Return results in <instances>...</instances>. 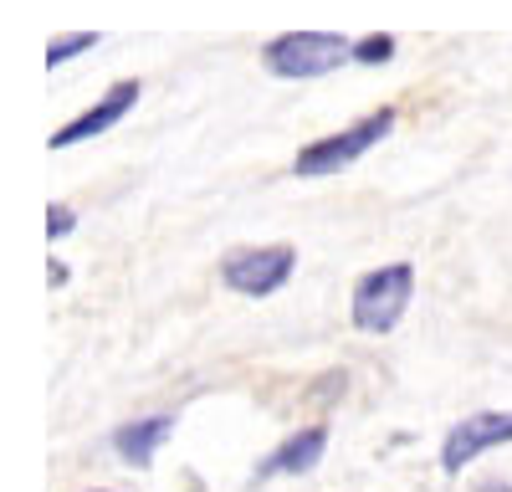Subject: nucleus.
<instances>
[{
  "label": "nucleus",
  "instance_id": "nucleus-1",
  "mask_svg": "<svg viewBox=\"0 0 512 492\" xmlns=\"http://www.w3.org/2000/svg\"><path fill=\"white\" fill-rule=\"evenodd\" d=\"M395 123H400V113H395L390 103L374 108V113H364V118H354L349 129L323 134V139H313V144L297 149L292 175H297V180H328V175H338V170H349V164H359L374 144H384V139L395 134Z\"/></svg>",
  "mask_w": 512,
  "mask_h": 492
},
{
  "label": "nucleus",
  "instance_id": "nucleus-2",
  "mask_svg": "<svg viewBox=\"0 0 512 492\" xmlns=\"http://www.w3.org/2000/svg\"><path fill=\"white\" fill-rule=\"evenodd\" d=\"M354 62V41L344 31H282L262 47V72L282 82H313Z\"/></svg>",
  "mask_w": 512,
  "mask_h": 492
},
{
  "label": "nucleus",
  "instance_id": "nucleus-3",
  "mask_svg": "<svg viewBox=\"0 0 512 492\" xmlns=\"http://www.w3.org/2000/svg\"><path fill=\"white\" fill-rule=\"evenodd\" d=\"M415 303V262H384L354 282L349 318L359 334H390Z\"/></svg>",
  "mask_w": 512,
  "mask_h": 492
},
{
  "label": "nucleus",
  "instance_id": "nucleus-4",
  "mask_svg": "<svg viewBox=\"0 0 512 492\" xmlns=\"http://www.w3.org/2000/svg\"><path fill=\"white\" fill-rule=\"evenodd\" d=\"M297 272V246L267 241V246H236L221 257V282L241 298H272Z\"/></svg>",
  "mask_w": 512,
  "mask_h": 492
},
{
  "label": "nucleus",
  "instance_id": "nucleus-5",
  "mask_svg": "<svg viewBox=\"0 0 512 492\" xmlns=\"http://www.w3.org/2000/svg\"><path fill=\"white\" fill-rule=\"evenodd\" d=\"M512 441V410H472V416H461L446 441H441V467L456 477L466 462H477L482 451L492 446H507Z\"/></svg>",
  "mask_w": 512,
  "mask_h": 492
},
{
  "label": "nucleus",
  "instance_id": "nucleus-6",
  "mask_svg": "<svg viewBox=\"0 0 512 492\" xmlns=\"http://www.w3.org/2000/svg\"><path fill=\"white\" fill-rule=\"evenodd\" d=\"M139 93H144V82H139V77H118V82H113V88H108L88 113H77L72 123H62V129L52 134V149H72V144H88V139L108 134L113 123H123L128 113H134Z\"/></svg>",
  "mask_w": 512,
  "mask_h": 492
},
{
  "label": "nucleus",
  "instance_id": "nucleus-7",
  "mask_svg": "<svg viewBox=\"0 0 512 492\" xmlns=\"http://www.w3.org/2000/svg\"><path fill=\"white\" fill-rule=\"evenodd\" d=\"M323 451H328V426H303V431H292L277 451H267L262 462H256V482H267V477H303L323 462Z\"/></svg>",
  "mask_w": 512,
  "mask_h": 492
},
{
  "label": "nucleus",
  "instance_id": "nucleus-8",
  "mask_svg": "<svg viewBox=\"0 0 512 492\" xmlns=\"http://www.w3.org/2000/svg\"><path fill=\"white\" fill-rule=\"evenodd\" d=\"M175 436V410H159V416H139V421H123L113 431V451L128 467H149L154 451Z\"/></svg>",
  "mask_w": 512,
  "mask_h": 492
},
{
  "label": "nucleus",
  "instance_id": "nucleus-9",
  "mask_svg": "<svg viewBox=\"0 0 512 492\" xmlns=\"http://www.w3.org/2000/svg\"><path fill=\"white\" fill-rule=\"evenodd\" d=\"M93 47H103V31H62L47 41V67H67L72 57L93 52Z\"/></svg>",
  "mask_w": 512,
  "mask_h": 492
},
{
  "label": "nucleus",
  "instance_id": "nucleus-10",
  "mask_svg": "<svg viewBox=\"0 0 512 492\" xmlns=\"http://www.w3.org/2000/svg\"><path fill=\"white\" fill-rule=\"evenodd\" d=\"M395 52H400L395 31H369L354 41V67H384V62H395Z\"/></svg>",
  "mask_w": 512,
  "mask_h": 492
},
{
  "label": "nucleus",
  "instance_id": "nucleus-11",
  "mask_svg": "<svg viewBox=\"0 0 512 492\" xmlns=\"http://www.w3.org/2000/svg\"><path fill=\"white\" fill-rule=\"evenodd\" d=\"M72 231H77L72 205H62V200H57V205H47V236H52V241H62V236H72Z\"/></svg>",
  "mask_w": 512,
  "mask_h": 492
},
{
  "label": "nucleus",
  "instance_id": "nucleus-12",
  "mask_svg": "<svg viewBox=\"0 0 512 492\" xmlns=\"http://www.w3.org/2000/svg\"><path fill=\"white\" fill-rule=\"evenodd\" d=\"M472 492H512V482H507V477H482Z\"/></svg>",
  "mask_w": 512,
  "mask_h": 492
},
{
  "label": "nucleus",
  "instance_id": "nucleus-13",
  "mask_svg": "<svg viewBox=\"0 0 512 492\" xmlns=\"http://www.w3.org/2000/svg\"><path fill=\"white\" fill-rule=\"evenodd\" d=\"M47 282H52V287H62V282H67V267H62V262H52V267H47Z\"/></svg>",
  "mask_w": 512,
  "mask_h": 492
}]
</instances>
